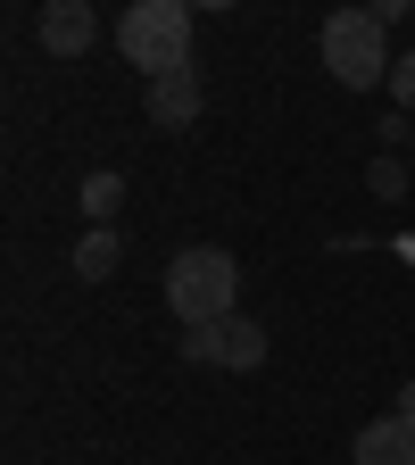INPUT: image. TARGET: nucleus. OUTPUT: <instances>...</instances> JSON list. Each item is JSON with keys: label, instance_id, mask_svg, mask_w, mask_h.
<instances>
[{"label": "nucleus", "instance_id": "1", "mask_svg": "<svg viewBox=\"0 0 415 465\" xmlns=\"http://www.w3.org/2000/svg\"><path fill=\"white\" fill-rule=\"evenodd\" d=\"M192 0H125V17H116V58L142 75H174L192 67Z\"/></svg>", "mask_w": 415, "mask_h": 465}, {"label": "nucleus", "instance_id": "2", "mask_svg": "<svg viewBox=\"0 0 415 465\" xmlns=\"http://www.w3.org/2000/svg\"><path fill=\"white\" fill-rule=\"evenodd\" d=\"M232 291H242V266H232V250H216V242H192V250L166 258V308H174V324H224Z\"/></svg>", "mask_w": 415, "mask_h": 465}, {"label": "nucleus", "instance_id": "3", "mask_svg": "<svg viewBox=\"0 0 415 465\" xmlns=\"http://www.w3.org/2000/svg\"><path fill=\"white\" fill-rule=\"evenodd\" d=\"M324 67H332V84L341 92H374V84H390V25L374 17V9H332L324 17Z\"/></svg>", "mask_w": 415, "mask_h": 465}, {"label": "nucleus", "instance_id": "4", "mask_svg": "<svg viewBox=\"0 0 415 465\" xmlns=\"http://www.w3.org/2000/svg\"><path fill=\"white\" fill-rule=\"evenodd\" d=\"M34 34H42L50 58H84V50L100 42V9H92V0H42Z\"/></svg>", "mask_w": 415, "mask_h": 465}, {"label": "nucleus", "instance_id": "5", "mask_svg": "<svg viewBox=\"0 0 415 465\" xmlns=\"http://www.w3.org/2000/svg\"><path fill=\"white\" fill-rule=\"evenodd\" d=\"M192 116H200V75H192V67L150 75V125H158V134H183Z\"/></svg>", "mask_w": 415, "mask_h": 465}, {"label": "nucleus", "instance_id": "6", "mask_svg": "<svg viewBox=\"0 0 415 465\" xmlns=\"http://www.w3.org/2000/svg\"><path fill=\"white\" fill-rule=\"evenodd\" d=\"M349 457H358V465H415V416H399V407H390V416H374Z\"/></svg>", "mask_w": 415, "mask_h": 465}, {"label": "nucleus", "instance_id": "7", "mask_svg": "<svg viewBox=\"0 0 415 465\" xmlns=\"http://www.w3.org/2000/svg\"><path fill=\"white\" fill-rule=\"evenodd\" d=\"M216 341H224V366H232V374L266 366V324H258V316H224V324H216Z\"/></svg>", "mask_w": 415, "mask_h": 465}, {"label": "nucleus", "instance_id": "8", "mask_svg": "<svg viewBox=\"0 0 415 465\" xmlns=\"http://www.w3.org/2000/svg\"><path fill=\"white\" fill-rule=\"evenodd\" d=\"M116 266H125V242H116V224H92L84 242H75V274H84V282H108Z\"/></svg>", "mask_w": 415, "mask_h": 465}, {"label": "nucleus", "instance_id": "9", "mask_svg": "<svg viewBox=\"0 0 415 465\" xmlns=\"http://www.w3.org/2000/svg\"><path fill=\"white\" fill-rule=\"evenodd\" d=\"M75 208H84L92 224H116V208H125V183H116V174H84V192H75Z\"/></svg>", "mask_w": 415, "mask_h": 465}, {"label": "nucleus", "instance_id": "10", "mask_svg": "<svg viewBox=\"0 0 415 465\" xmlns=\"http://www.w3.org/2000/svg\"><path fill=\"white\" fill-rule=\"evenodd\" d=\"M366 183H374V200H407V183H415V166H407L399 150H382V158L366 166Z\"/></svg>", "mask_w": 415, "mask_h": 465}, {"label": "nucleus", "instance_id": "11", "mask_svg": "<svg viewBox=\"0 0 415 465\" xmlns=\"http://www.w3.org/2000/svg\"><path fill=\"white\" fill-rule=\"evenodd\" d=\"M183 366H224V341H216V324H183Z\"/></svg>", "mask_w": 415, "mask_h": 465}, {"label": "nucleus", "instance_id": "12", "mask_svg": "<svg viewBox=\"0 0 415 465\" xmlns=\"http://www.w3.org/2000/svg\"><path fill=\"white\" fill-rule=\"evenodd\" d=\"M390 100H399V116H415V50H399V67H390Z\"/></svg>", "mask_w": 415, "mask_h": 465}, {"label": "nucleus", "instance_id": "13", "mask_svg": "<svg viewBox=\"0 0 415 465\" xmlns=\"http://www.w3.org/2000/svg\"><path fill=\"white\" fill-rule=\"evenodd\" d=\"M366 9H374V17H382V25H399V17H407V9H415V0H366Z\"/></svg>", "mask_w": 415, "mask_h": 465}, {"label": "nucleus", "instance_id": "14", "mask_svg": "<svg viewBox=\"0 0 415 465\" xmlns=\"http://www.w3.org/2000/svg\"><path fill=\"white\" fill-rule=\"evenodd\" d=\"M399 416H415V374H407V382H399Z\"/></svg>", "mask_w": 415, "mask_h": 465}, {"label": "nucleus", "instance_id": "15", "mask_svg": "<svg viewBox=\"0 0 415 465\" xmlns=\"http://www.w3.org/2000/svg\"><path fill=\"white\" fill-rule=\"evenodd\" d=\"M192 9H232V0H192Z\"/></svg>", "mask_w": 415, "mask_h": 465}]
</instances>
